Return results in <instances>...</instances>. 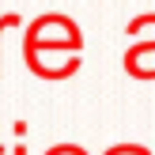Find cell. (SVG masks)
Instances as JSON below:
<instances>
[{
  "label": "cell",
  "mask_w": 155,
  "mask_h": 155,
  "mask_svg": "<svg viewBox=\"0 0 155 155\" xmlns=\"http://www.w3.org/2000/svg\"><path fill=\"white\" fill-rule=\"evenodd\" d=\"M148 19L155 23V12H148ZM125 72L133 80H155V38L151 42H133L125 49Z\"/></svg>",
  "instance_id": "cell-1"
},
{
  "label": "cell",
  "mask_w": 155,
  "mask_h": 155,
  "mask_svg": "<svg viewBox=\"0 0 155 155\" xmlns=\"http://www.w3.org/2000/svg\"><path fill=\"white\" fill-rule=\"evenodd\" d=\"M4 30H27L23 15L19 12H0V38H4ZM0 49H4V42H0Z\"/></svg>",
  "instance_id": "cell-2"
},
{
  "label": "cell",
  "mask_w": 155,
  "mask_h": 155,
  "mask_svg": "<svg viewBox=\"0 0 155 155\" xmlns=\"http://www.w3.org/2000/svg\"><path fill=\"white\" fill-rule=\"evenodd\" d=\"M12 155H27V148H23V144H15V151Z\"/></svg>",
  "instance_id": "cell-3"
},
{
  "label": "cell",
  "mask_w": 155,
  "mask_h": 155,
  "mask_svg": "<svg viewBox=\"0 0 155 155\" xmlns=\"http://www.w3.org/2000/svg\"><path fill=\"white\" fill-rule=\"evenodd\" d=\"M0 151H4V148H0Z\"/></svg>",
  "instance_id": "cell-4"
}]
</instances>
